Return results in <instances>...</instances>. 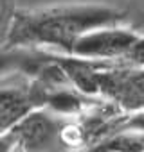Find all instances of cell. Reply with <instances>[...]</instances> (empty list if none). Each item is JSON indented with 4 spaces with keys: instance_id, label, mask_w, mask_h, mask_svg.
I'll return each mask as SVG.
<instances>
[{
    "instance_id": "6da1fadb",
    "label": "cell",
    "mask_w": 144,
    "mask_h": 152,
    "mask_svg": "<svg viewBox=\"0 0 144 152\" xmlns=\"http://www.w3.org/2000/svg\"><path fill=\"white\" fill-rule=\"evenodd\" d=\"M110 25H124L122 9L105 4H61L18 9L6 50L50 47L70 56L79 38Z\"/></svg>"
},
{
    "instance_id": "7a4b0ae2",
    "label": "cell",
    "mask_w": 144,
    "mask_h": 152,
    "mask_svg": "<svg viewBox=\"0 0 144 152\" xmlns=\"http://www.w3.org/2000/svg\"><path fill=\"white\" fill-rule=\"evenodd\" d=\"M65 124L52 109L36 107L9 132L24 152H67L63 140Z\"/></svg>"
},
{
    "instance_id": "3957f363",
    "label": "cell",
    "mask_w": 144,
    "mask_h": 152,
    "mask_svg": "<svg viewBox=\"0 0 144 152\" xmlns=\"http://www.w3.org/2000/svg\"><path fill=\"white\" fill-rule=\"evenodd\" d=\"M140 34L133 32L126 25H110L99 27L87 32L72 48L74 57L88 61H106V63H122L137 43Z\"/></svg>"
},
{
    "instance_id": "277c9868",
    "label": "cell",
    "mask_w": 144,
    "mask_h": 152,
    "mask_svg": "<svg viewBox=\"0 0 144 152\" xmlns=\"http://www.w3.org/2000/svg\"><path fill=\"white\" fill-rule=\"evenodd\" d=\"M99 93L128 115L144 111V68L117 63L99 75Z\"/></svg>"
},
{
    "instance_id": "5b68a950",
    "label": "cell",
    "mask_w": 144,
    "mask_h": 152,
    "mask_svg": "<svg viewBox=\"0 0 144 152\" xmlns=\"http://www.w3.org/2000/svg\"><path fill=\"white\" fill-rule=\"evenodd\" d=\"M87 152H144V132L124 127L103 138Z\"/></svg>"
},
{
    "instance_id": "8992f818",
    "label": "cell",
    "mask_w": 144,
    "mask_h": 152,
    "mask_svg": "<svg viewBox=\"0 0 144 152\" xmlns=\"http://www.w3.org/2000/svg\"><path fill=\"white\" fill-rule=\"evenodd\" d=\"M16 13L18 9L15 0H0V50H6L7 47Z\"/></svg>"
},
{
    "instance_id": "52a82bcc",
    "label": "cell",
    "mask_w": 144,
    "mask_h": 152,
    "mask_svg": "<svg viewBox=\"0 0 144 152\" xmlns=\"http://www.w3.org/2000/svg\"><path fill=\"white\" fill-rule=\"evenodd\" d=\"M124 13V25L137 34H144V0H128Z\"/></svg>"
},
{
    "instance_id": "ba28073f",
    "label": "cell",
    "mask_w": 144,
    "mask_h": 152,
    "mask_svg": "<svg viewBox=\"0 0 144 152\" xmlns=\"http://www.w3.org/2000/svg\"><path fill=\"white\" fill-rule=\"evenodd\" d=\"M122 64L131 66V68H144V34L139 36V39L133 45V48L130 50V54L122 59Z\"/></svg>"
},
{
    "instance_id": "9c48e42d",
    "label": "cell",
    "mask_w": 144,
    "mask_h": 152,
    "mask_svg": "<svg viewBox=\"0 0 144 152\" xmlns=\"http://www.w3.org/2000/svg\"><path fill=\"white\" fill-rule=\"evenodd\" d=\"M15 148V140L11 134L0 136V152H13Z\"/></svg>"
}]
</instances>
